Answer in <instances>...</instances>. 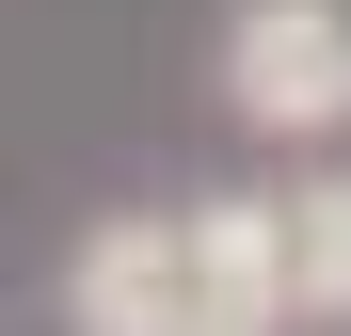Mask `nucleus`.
Returning a JSON list of instances; mask_svg holds the SVG:
<instances>
[{
  "mask_svg": "<svg viewBox=\"0 0 351 336\" xmlns=\"http://www.w3.org/2000/svg\"><path fill=\"white\" fill-rule=\"evenodd\" d=\"M64 336H287L271 192H160L64 240Z\"/></svg>",
  "mask_w": 351,
  "mask_h": 336,
  "instance_id": "f257e3e1",
  "label": "nucleus"
},
{
  "mask_svg": "<svg viewBox=\"0 0 351 336\" xmlns=\"http://www.w3.org/2000/svg\"><path fill=\"white\" fill-rule=\"evenodd\" d=\"M208 80H223V128H256L287 160L351 144V0H223Z\"/></svg>",
  "mask_w": 351,
  "mask_h": 336,
  "instance_id": "f03ea898",
  "label": "nucleus"
},
{
  "mask_svg": "<svg viewBox=\"0 0 351 336\" xmlns=\"http://www.w3.org/2000/svg\"><path fill=\"white\" fill-rule=\"evenodd\" d=\"M271 256H287V320H351V160H304L271 192Z\"/></svg>",
  "mask_w": 351,
  "mask_h": 336,
  "instance_id": "7ed1b4c3",
  "label": "nucleus"
}]
</instances>
